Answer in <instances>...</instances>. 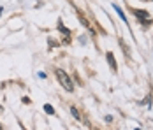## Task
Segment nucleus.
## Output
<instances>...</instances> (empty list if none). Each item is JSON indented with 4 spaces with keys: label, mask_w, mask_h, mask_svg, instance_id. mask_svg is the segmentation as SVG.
Segmentation results:
<instances>
[{
    "label": "nucleus",
    "mask_w": 153,
    "mask_h": 130,
    "mask_svg": "<svg viewBox=\"0 0 153 130\" xmlns=\"http://www.w3.org/2000/svg\"><path fill=\"white\" fill-rule=\"evenodd\" d=\"M58 28L62 30V33H63V35H69V33H71L69 30H67L65 27H63V23H62V21H58Z\"/></svg>",
    "instance_id": "nucleus-5"
},
{
    "label": "nucleus",
    "mask_w": 153,
    "mask_h": 130,
    "mask_svg": "<svg viewBox=\"0 0 153 130\" xmlns=\"http://www.w3.org/2000/svg\"><path fill=\"white\" fill-rule=\"evenodd\" d=\"M136 16H137L139 19H143L144 23H150V19H148V18H150V14H148L146 11H136Z\"/></svg>",
    "instance_id": "nucleus-2"
},
{
    "label": "nucleus",
    "mask_w": 153,
    "mask_h": 130,
    "mask_svg": "<svg viewBox=\"0 0 153 130\" xmlns=\"http://www.w3.org/2000/svg\"><path fill=\"white\" fill-rule=\"evenodd\" d=\"M44 113H48V114H55V109H53L49 104H46V105H44Z\"/></svg>",
    "instance_id": "nucleus-6"
},
{
    "label": "nucleus",
    "mask_w": 153,
    "mask_h": 130,
    "mask_svg": "<svg viewBox=\"0 0 153 130\" xmlns=\"http://www.w3.org/2000/svg\"><path fill=\"white\" fill-rule=\"evenodd\" d=\"M71 113H72V116H74L76 120H81V116H79V113H77V109H76V107H74V105L71 107Z\"/></svg>",
    "instance_id": "nucleus-7"
},
{
    "label": "nucleus",
    "mask_w": 153,
    "mask_h": 130,
    "mask_svg": "<svg viewBox=\"0 0 153 130\" xmlns=\"http://www.w3.org/2000/svg\"><path fill=\"white\" fill-rule=\"evenodd\" d=\"M106 58H107V62H109V65H111V69H113V71H116L118 67H116V62H114V56H113V53H107Z\"/></svg>",
    "instance_id": "nucleus-3"
},
{
    "label": "nucleus",
    "mask_w": 153,
    "mask_h": 130,
    "mask_svg": "<svg viewBox=\"0 0 153 130\" xmlns=\"http://www.w3.org/2000/svg\"><path fill=\"white\" fill-rule=\"evenodd\" d=\"M56 77H58V81H60V85L67 91H72L74 90V85H72V79L69 77V74L65 72V71H62V69H56Z\"/></svg>",
    "instance_id": "nucleus-1"
},
{
    "label": "nucleus",
    "mask_w": 153,
    "mask_h": 130,
    "mask_svg": "<svg viewBox=\"0 0 153 130\" xmlns=\"http://www.w3.org/2000/svg\"><path fill=\"white\" fill-rule=\"evenodd\" d=\"M0 111H2V109H0Z\"/></svg>",
    "instance_id": "nucleus-9"
},
{
    "label": "nucleus",
    "mask_w": 153,
    "mask_h": 130,
    "mask_svg": "<svg viewBox=\"0 0 153 130\" xmlns=\"http://www.w3.org/2000/svg\"><path fill=\"white\" fill-rule=\"evenodd\" d=\"M0 130H2V125H0Z\"/></svg>",
    "instance_id": "nucleus-8"
},
{
    "label": "nucleus",
    "mask_w": 153,
    "mask_h": 130,
    "mask_svg": "<svg viewBox=\"0 0 153 130\" xmlns=\"http://www.w3.org/2000/svg\"><path fill=\"white\" fill-rule=\"evenodd\" d=\"M113 7H114V11H116V13H118V14H120V18H122L123 21H125V23H127V18H125V14H123V11H122V9H120V7H118V5H113Z\"/></svg>",
    "instance_id": "nucleus-4"
}]
</instances>
